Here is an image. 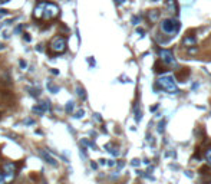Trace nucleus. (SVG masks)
Masks as SVG:
<instances>
[{"instance_id":"f8f14e48","label":"nucleus","mask_w":211,"mask_h":184,"mask_svg":"<svg viewBox=\"0 0 211 184\" xmlns=\"http://www.w3.org/2000/svg\"><path fill=\"white\" fill-rule=\"evenodd\" d=\"M76 94L80 99H86V94H85V89L82 86H76Z\"/></svg>"},{"instance_id":"72a5a7b5","label":"nucleus","mask_w":211,"mask_h":184,"mask_svg":"<svg viewBox=\"0 0 211 184\" xmlns=\"http://www.w3.org/2000/svg\"><path fill=\"white\" fill-rule=\"evenodd\" d=\"M91 167H92V168H96L98 165H96V163H91Z\"/></svg>"},{"instance_id":"2eb2a0df","label":"nucleus","mask_w":211,"mask_h":184,"mask_svg":"<svg viewBox=\"0 0 211 184\" xmlns=\"http://www.w3.org/2000/svg\"><path fill=\"white\" fill-rule=\"evenodd\" d=\"M105 148H106V150H108V151L111 152L112 156H118V154H119V151H118V148H113L112 144H108V145L105 147Z\"/></svg>"},{"instance_id":"7c9ffc66","label":"nucleus","mask_w":211,"mask_h":184,"mask_svg":"<svg viewBox=\"0 0 211 184\" xmlns=\"http://www.w3.org/2000/svg\"><path fill=\"white\" fill-rule=\"evenodd\" d=\"M52 73H53V75H59V71H56V69H52Z\"/></svg>"},{"instance_id":"4be33fe9","label":"nucleus","mask_w":211,"mask_h":184,"mask_svg":"<svg viewBox=\"0 0 211 184\" xmlns=\"http://www.w3.org/2000/svg\"><path fill=\"white\" fill-rule=\"evenodd\" d=\"M80 157L82 158H86V150L85 148H80Z\"/></svg>"},{"instance_id":"9d476101","label":"nucleus","mask_w":211,"mask_h":184,"mask_svg":"<svg viewBox=\"0 0 211 184\" xmlns=\"http://www.w3.org/2000/svg\"><path fill=\"white\" fill-rule=\"evenodd\" d=\"M195 42H197V40H195V38H194V36H191V35H188L187 38H185V39L183 40V43L185 45V46H191V45H195Z\"/></svg>"},{"instance_id":"0eeeda50","label":"nucleus","mask_w":211,"mask_h":184,"mask_svg":"<svg viewBox=\"0 0 211 184\" xmlns=\"http://www.w3.org/2000/svg\"><path fill=\"white\" fill-rule=\"evenodd\" d=\"M39 154H40V157H42L43 160L46 161L47 164H50V165H57V161L55 160V158H53V157H52L47 151H45V150H40V151H39Z\"/></svg>"},{"instance_id":"4468645a","label":"nucleus","mask_w":211,"mask_h":184,"mask_svg":"<svg viewBox=\"0 0 211 184\" xmlns=\"http://www.w3.org/2000/svg\"><path fill=\"white\" fill-rule=\"evenodd\" d=\"M39 107H40L45 112H46V111H50V102H49V101H43V102H40Z\"/></svg>"},{"instance_id":"5701e85b","label":"nucleus","mask_w":211,"mask_h":184,"mask_svg":"<svg viewBox=\"0 0 211 184\" xmlns=\"http://www.w3.org/2000/svg\"><path fill=\"white\" fill-rule=\"evenodd\" d=\"M138 22H139V17H138V16L132 17V23H134V24H138Z\"/></svg>"},{"instance_id":"f257e3e1","label":"nucleus","mask_w":211,"mask_h":184,"mask_svg":"<svg viewBox=\"0 0 211 184\" xmlns=\"http://www.w3.org/2000/svg\"><path fill=\"white\" fill-rule=\"evenodd\" d=\"M59 16V7L50 2H40L33 10V17L38 20H52Z\"/></svg>"},{"instance_id":"1a4fd4ad","label":"nucleus","mask_w":211,"mask_h":184,"mask_svg":"<svg viewBox=\"0 0 211 184\" xmlns=\"http://www.w3.org/2000/svg\"><path fill=\"white\" fill-rule=\"evenodd\" d=\"M46 86H47V89L50 91L52 94H56V92H59V86H57V85H55V84H53L52 81H47Z\"/></svg>"},{"instance_id":"393cba45","label":"nucleus","mask_w":211,"mask_h":184,"mask_svg":"<svg viewBox=\"0 0 211 184\" xmlns=\"http://www.w3.org/2000/svg\"><path fill=\"white\" fill-rule=\"evenodd\" d=\"M0 184H6L5 178H3V173H2V170H0Z\"/></svg>"},{"instance_id":"a878e982","label":"nucleus","mask_w":211,"mask_h":184,"mask_svg":"<svg viewBox=\"0 0 211 184\" xmlns=\"http://www.w3.org/2000/svg\"><path fill=\"white\" fill-rule=\"evenodd\" d=\"M158 131H160V132L164 131V121H162V122L160 124V128H158Z\"/></svg>"},{"instance_id":"b1692460","label":"nucleus","mask_w":211,"mask_h":184,"mask_svg":"<svg viewBox=\"0 0 211 184\" xmlns=\"http://www.w3.org/2000/svg\"><path fill=\"white\" fill-rule=\"evenodd\" d=\"M24 124H28V125H32V124H35V121L33 119H24Z\"/></svg>"},{"instance_id":"c756f323","label":"nucleus","mask_w":211,"mask_h":184,"mask_svg":"<svg viewBox=\"0 0 211 184\" xmlns=\"http://www.w3.org/2000/svg\"><path fill=\"white\" fill-rule=\"evenodd\" d=\"M20 30H22V26H17V28L14 29V33H19Z\"/></svg>"},{"instance_id":"2f4dec72","label":"nucleus","mask_w":211,"mask_h":184,"mask_svg":"<svg viewBox=\"0 0 211 184\" xmlns=\"http://www.w3.org/2000/svg\"><path fill=\"white\" fill-rule=\"evenodd\" d=\"M99 163H101V164H106V160H103V158H101V160H99Z\"/></svg>"},{"instance_id":"ddd939ff","label":"nucleus","mask_w":211,"mask_h":184,"mask_svg":"<svg viewBox=\"0 0 211 184\" xmlns=\"http://www.w3.org/2000/svg\"><path fill=\"white\" fill-rule=\"evenodd\" d=\"M73 109H75V102H73V101H69L65 107V111L68 114H70V112H73Z\"/></svg>"},{"instance_id":"6ab92c4d","label":"nucleus","mask_w":211,"mask_h":184,"mask_svg":"<svg viewBox=\"0 0 211 184\" xmlns=\"http://www.w3.org/2000/svg\"><path fill=\"white\" fill-rule=\"evenodd\" d=\"M205 158H207V161L210 163V165H211V148H208L205 151Z\"/></svg>"},{"instance_id":"9b49d317","label":"nucleus","mask_w":211,"mask_h":184,"mask_svg":"<svg viewBox=\"0 0 211 184\" xmlns=\"http://www.w3.org/2000/svg\"><path fill=\"white\" fill-rule=\"evenodd\" d=\"M148 17H150L151 22H157V19L160 17V12H158V10H150Z\"/></svg>"},{"instance_id":"7ed1b4c3","label":"nucleus","mask_w":211,"mask_h":184,"mask_svg":"<svg viewBox=\"0 0 211 184\" xmlns=\"http://www.w3.org/2000/svg\"><path fill=\"white\" fill-rule=\"evenodd\" d=\"M157 86L160 89L165 91V92H169V94H177L178 89H177V85L174 82L172 76H168V75H164V76H160L158 81H157Z\"/></svg>"},{"instance_id":"20e7f679","label":"nucleus","mask_w":211,"mask_h":184,"mask_svg":"<svg viewBox=\"0 0 211 184\" xmlns=\"http://www.w3.org/2000/svg\"><path fill=\"white\" fill-rule=\"evenodd\" d=\"M180 28H181V23L175 19H164L161 22V30H162V33L169 35V36H174L180 30Z\"/></svg>"},{"instance_id":"a211bd4d","label":"nucleus","mask_w":211,"mask_h":184,"mask_svg":"<svg viewBox=\"0 0 211 184\" xmlns=\"http://www.w3.org/2000/svg\"><path fill=\"white\" fill-rule=\"evenodd\" d=\"M83 115H85V111H83V109H80V111H78V112L73 115V118H78V119H79V118H82Z\"/></svg>"},{"instance_id":"c9c22d12","label":"nucleus","mask_w":211,"mask_h":184,"mask_svg":"<svg viewBox=\"0 0 211 184\" xmlns=\"http://www.w3.org/2000/svg\"><path fill=\"white\" fill-rule=\"evenodd\" d=\"M3 49H5V45H3V43H0V51H3Z\"/></svg>"},{"instance_id":"412c9836","label":"nucleus","mask_w":211,"mask_h":184,"mask_svg":"<svg viewBox=\"0 0 211 184\" xmlns=\"http://www.w3.org/2000/svg\"><path fill=\"white\" fill-rule=\"evenodd\" d=\"M19 65H20V68H22V69H26V68H28V63H26L24 61H20Z\"/></svg>"},{"instance_id":"bb28decb","label":"nucleus","mask_w":211,"mask_h":184,"mask_svg":"<svg viewBox=\"0 0 211 184\" xmlns=\"http://www.w3.org/2000/svg\"><path fill=\"white\" fill-rule=\"evenodd\" d=\"M23 35H24L23 36L24 40H26V42H30V36H28V33H23Z\"/></svg>"},{"instance_id":"6e6552de","label":"nucleus","mask_w":211,"mask_h":184,"mask_svg":"<svg viewBox=\"0 0 211 184\" xmlns=\"http://www.w3.org/2000/svg\"><path fill=\"white\" fill-rule=\"evenodd\" d=\"M167 9L172 16L178 13V7H177V0H168L167 2Z\"/></svg>"},{"instance_id":"473e14b6","label":"nucleus","mask_w":211,"mask_h":184,"mask_svg":"<svg viewBox=\"0 0 211 184\" xmlns=\"http://www.w3.org/2000/svg\"><path fill=\"white\" fill-rule=\"evenodd\" d=\"M95 118H96V121H101V117H99V114H95Z\"/></svg>"},{"instance_id":"39448f33","label":"nucleus","mask_w":211,"mask_h":184,"mask_svg":"<svg viewBox=\"0 0 211 184\" xmlns=\"http://www.w3.org/2000/svg\"><path fill=\"white\" fill-rule=\"evenodd\" d=\"M2 173H3L5 183H12L16 178V174H17V165L14 163H5L3 167H2Z\"/></svg>"},{"instance_id":"4c0bfd02","label":"nucleus","mask_w":211,"mask_h":184,"mask_svg":"<svg viewBox=\"0 0 211 184\" xmlns=\"http://www.w3.org/2000/svg\"><path fill=\"white\" fill-rule=\"evenodd\" d=\"M210 184H211V183H210Z\"/></svg>"},{"instance_id":"aec40b11","label":"nucleus","mask_w":211,"mask_h":184,"mask_svg":"<svg viewBox=\"0 0 211 184\" xmlns=\"http://www.w3.org/2000/svg\"><path fill=\"white\" fill-rule=\"evenodd\" d=\"M135 119H136V121H139V119H141V111L138 109V107L135 108Z\"/></svg>"},{"instance_id":"cd10ccee","label":"nucleus","mask_w":211,"mask_h":184,"mask_svg":"<svg viewBox=\"0 0 211 184\" xmlns=\"http://www.w3.org/2000/svg\"><path fill=\"white\" fill-rule=\"evenodd\" d=\"M106 164H108L109 167H113V165H115V161H113V160H109L108 163H106Z\"/></svg>"},{"instance_id":"e433bc0d","label":"nucleus","mask_w":211,"mask_h":184,"mask_svg":"<svg viewBox=\"0 0 211 184\" xmlns=\"http://www.w3.org/2000/svg\"><path fill=\"white\" fill-rule=\"evenodd\" d=\"M115 2H117V3H122V2H124V0H115Z\"/></svg>"},{"instance_id":"423d86ee","label":"nucleus","mask_w":211,"mask_h":184,"mask_svg":"<svg viewBox=\"0 0 211 184\" xmlns=\"http://www.w3.org/2000/svg\"><path fill=\"white\" fill-rule=\"evenodd\" d=\"M160 58L161 61H162V63H164L165 66H174L177 62H175V59H174V55L171 51H168V49H160Z\"/></svg>"},{"instance_id":"dca6fc26","label":"nucleus","mask_w":211,"mask_h":184,"mask_svg":"<svg viewBox=\"0 0 211 184\" xmlns=\"http://www.w3.org/2000/svg\"><path fill=\"white\" fill-rule=\"evenodd\" d=\"M32 111H33V112H35V114H39V115H43V114H45V111H43V109L40 108L39 105H38V107H33V108H32Z\"/></svg>"},{"instance_id":"f3484780","label":"nucleus","mask_w":211,"mask_h":184,"mask_svg":"<svg viewBox=\"0 0 211 184\" xmlns=\"http://www.w3.org/2000/svg\"><path fill=\"white\" fill-rule=\"evenodd\" d=\"M28 91L30 92V95H32V96H39V94H40V91H39V89H35V88H28Z\"/></svg>"},{"instance_id":"f03ea898","label":"nucleus","mask_w":211,"mask_h":184,"mask_svg":"<svg viewBox=\"0 0 211 184\" xmlns=\"http://www.w3.org/2000/svg\"><path fill=\"white\" fill-rule=\"evenodd\" d=\"M66 46H68V40H66L65 36H61L57 35L50 40L49 43V52L52 55H61L66 51Z\"/></svg>"},{"instance_id":"c85d7f7f","label":"nucleus","mask_w":211,"mask_h":184,"mask_svg":"<svg viewBox=\"0 0 211 184\" xmlns=\"http://www.w3.org/2000/svg\"><path fill=\"white\" fill-rule=\"evenodd\" d=\"M132 165H135V167H136V165H139V161H138V160H132Z\"/></svg>"},{"instance_id":"f704fd0d","label":"nucleus","mask_w":211,"mask_h":184,"mask_svg":"<svg viewBox=\"0 0 211 184\" xmlns=\"http://www.w3.org/2000/svg\"><path fill=\"white\" fill-rule=\"evenodd\" d=\"M9 0H0V5H5V3H7Z\"/></svg>"}]
</instances>
